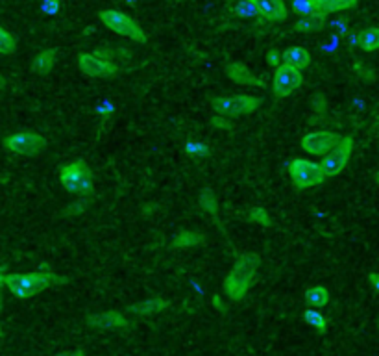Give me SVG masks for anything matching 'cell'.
<instances>
[{"label": "cell", "mask_w": 379, "mask_h": 356, "mask_svg": "<svg viewBox=\"0 0 379 356\" xmlns=\"http://www.w3.org/2000/svg\"><path fill=\"white\" fill-rule=\"evenodd\" d=\"M0 310H2V293H0Z\"/></svg>", "instance_id": "obj_39"}, {"label": "cell", "mask_w": 379, "mask_h": 356, "mask_svg": "<svg viewBox=\"0 0 379 356\" xmlns=\"http://www.w3.org/2000/svg\"><path fill=\"white\" fill-rule=\"evenodd\" d=\"M378 184H379V173H378Z\"/></svg>", "instance_id": "obj_40"}, {"label": "cell", "mask_w": 379, "mask_h": 356, "mask_svg": "<svg viewBox=\"0 0 379 356\" xmlns=\"http://www.w3.org/2000/svg\"><path fill=\"white\" fill-rule=\"evenodd\" d=\"M304 84V75L300 69H296L292 65L279 64L274 71V95L278 99H285L295 93L300 85Z\"/></svg>", "instance_id": "obj_9"}, {"label": "cell", "mask_w": 379, "mask_h": 356, "mask_svg": "<svg viewBox=\"0 0 379 356\" xmlns=\"http://www.w3.org/2000/svg\"><path fill=\"white\" fill-rule=\"evenodd\" d=\"M302 318L309 325L311 329H315L318 334H326L327 332V318L322 315V312H318L316 308H306L302 312Z\"/></svg>", "instance_id": "obj_22"}, {"label": "cell", "mask_w": 379, "mask_h": 356, "mask_svg": "<svg viewBox=\"0 0 379 356\" xmlns=\"http://www.w3.org/2000/svg\"><path fill=\"white\" fill-rule=\"evenodd\" d=\"M289 175L290 178H292V184H295L298 190H307V187L318 186V184L326 180L320 165L304 158H295L290 162Z\"/></svg>", "instance_id": "obj_7"}, {"label": "cell", "mask_w": 379, "mask_h": 356, "mask_svg": "<svg viewBox=\"0 0 379 356\" xmlns=\"http://www.w3.org/2000/svg\"><path fill=\"white\" fill-rule=\"evenodd\" d=\"M61 8V0H43V11L48 15H56Z\"/></svg>", "instance_id": "obj_29"}, {"label": "cell", "mask_w": 379, "mask_h": 356, "mask_svg": "<svg viewBox=\"0 0 379 356\" xmlns=\"http://www.w3.org/2000/svg\"><path fill=\"white\" fill-rule=\"evenodd\" d=\"M352 150L353 139L341 138V141H339V143L322 158L320 164H318L320 165L322 173H324V176H326V178H332V176H337L339 173H343V169L348 165V162H350Z\"/></svg>", "instance_id": "obj_8"}, {"label": "cell", "mask_w": 379, "mask_h": 356, "mask_svg": "<svg viewBox=\"0 0 379 356\" xmlns=\"http://www.w3.org/2000/svg\"><path fill=\"white\" fill-rule=\"evenodd\" d=\"M267 58H269V64L272 65V67H278V65L281 64V52H278V50H270Z\"/></svg>", "instance_id": "obj_31"}, {"label": "cell", "mask_w": 379, "mask_h": 356, "mask_svg": "<svg viewBox=\"0 0 379 356\" xmlns=\"http://www.w3.org/2000/svg\"><path fill=\"white\" fill-rule=\"evenodd\" d=\"M59 180L65 190L74 195H89L93 192V173H91L89 165L82 159L70 162L61 167Z\"/></svg>", "instance_id": "obj_3"}, {"label": "cell", "mask_w": 379, "mask_h": 356, "mask_svg": "<svg viewBox=\"0 0 379 356\" xmlns=\"http://www.w3.org/2000/svg\"><path fill=\"white\" fill-rule=\"evenodd\" d=\"M0 338H4V330H2V325H0Z\"/></svg>", "instance_id": "obj_38"}, {"label": "cell", "mask_w": 379, "mask_h": 356, "mask_svg": "<svg viewBox=\"0 0 379 356\" xmlns=\"http://www.w3.org/2000/svg\"><path fill=\"white\" fill-rule=\"evenodd\" d=\"M246 219L250 221V223L261 225V227H270V225H272V218H270V213L261 206L252 208V210L246 213Z\"/></svg>", "instance_id": "obj_26"}, {"label": "cell", "mask_w": 379, "mask_h": 356, "mask_svg": "<svg viewBox=\"0 0 379 356\" xmlns=\"http://www.w3.org/2000/svg\"><path fill=\"white\" fill-rule=\"evenodd\" d=\"M281 64L292 65L296 69H306L311 65V54L304 47H289L281 52Z\"/></svg>", "instance_id": "obj_18"}, {"label": "cell", "mask_w": 379, "mask_h": 356, "mask_svg": "<svg viewBox=\"0 0 379 356\" xmlns=\"http://www.w3.org/2000/svg\"><path fill=\"white\" fill-rule=\"evenodd\" d=\"M357 45L364 52L379 50V28H366L357 36Z\"/></svg>", "instance_id": "obj_23"}, {"label": "cell", "mask_w": 379, "mask_h": 356, "mask_svg": "<svg viewBox=\"0 0 379 356\" xmlns=\"http://www.w3.org/2000/svg\"><path fill=\"white\" fill-rule=\"evenodd\" d=\"M252 2L258 10V17H261L263 21L281 22L289 15L283 0H252Z\"/></svg>", "instance_id": "obj_13"}, {"label": "cell", "mask_w": 379, "mask_h": 356, "mask_svg": "<svg viewBox=\"0 0 379 356\" xmlns=\"http://www.w3.org/2000/svg\"><path fill=\"white\" fill-rule=\"evenodd\" d=\"M185 149H187V155L193 156V158H207L211 155L209 147L204 143H198V141H191V143H187Z\"/></svg>", "instance_id": "obj_28"}, {"label": "cell", "mask_w": 379, "mask_h": 356, "mask_svg": "<svg viewBox=\"0 0 379 356\" xmlns=\"http://www.w3.org/2000/svg\"><path fill=\"white\" fill-rule=\"evenodd\" d=\"M56 356H85L84 351H65V353H59V355Z\"/></svg>", "instance_id": "obj_35"}, {"label": "cell", "mask_w": 379, "mask_h": 356, "mask_svg": "<svg viewBox=\"0 0 379 356\" xmlns=\"http://www.w3.org/2000/svg\"><path fill=\"white\" fill-rule=\"evenodd\" d=\"M56 58H58V52H56V48H47V50H43L36 56L34 59V69L39 73V75H48L50 71H52L54 64H56Z\"/></svg>", "instance_id": "obj_20"}, {"label": "cell", "mask_w": 379, "mask_h": 356, "mask_svg": "<svg viewBox=\"0 0 379 356\" xmlns=\"http://www.w3.org/2000/svg\"><path fill=\"white\" fill-rule=\"evenodd\" d=\"M87 325L91 329L96 330H117V329H128L130 323L128 319L115 310H107V312H101V314H93L87 318Z\"/></svg>", "instance_id": "obj_12"}, {"label": "cell", "mask_w": 379, "mask_h": 356, "mask_svg": "<svg viewBox=\"0 0 379 356\" xmlns=\"http://www.w3.org/2000/svg\"><path fill=\"white\" fill-rule=\"evenodd\" d=\"M170 303L163 297H150L147 301H141V303L133 304L128 308V312H132L135 315H141V318H148V315H156L159 312H163L165 308H169Z\"/></svg>", "instance_id": "obj_17"}, {"label": "cell", "mask_w": 379, "mask_h": 356, "mask_svg": "<svg viewBox=\"0 0 379 356\" xmlns=\"http://www.w3.org/2000/svg\"><path fill=\"white\" fill-rule=\"evenodd\" d=\"M198 202H200V208L204 212L216 215V212H218V201H216V195L213 193V190H209V187L202 190Z\"/></svg>", "instance_id": "obj_25"}, {"label": "cell", "mask_w": 379, "mask_h": 356, "mask_svg": "<svg viewBox=\"0 0 379 356\" xmlns=\"http://www.w3.org/2000/svg\"><path fill=\"white\" fill-rule=\"evenodd\" d=\"M369 280H370V286L379 292V273H372V275L369 277Z\"/></svg>", "instance_id": "obj_34"}, {"label": "cell", "mask_w": 379, "mask_h": 356, "mask_svg": "<svg viewBox=\"0 0 379 356\" xmlns=\"http://www.w3.org/2000/svg\"><path fill=\"white\" fill-rule=\"evenodd\" d=\"M211 124L215 128H230V124L228 122H224V119L222 118H213L211 119Z\"/></svg>", "instance_id": "obj_33"}, {"label": "cell", "mask_w": 379, "mask_h": 356, "mask_svg": "<svg viewBox=\"0 0 379 356\" xmlns=\"http://www.w3.org/2000/svg\"><path fill=\"white\" fill-rule=\"evenodd\" d=\"M4 87H6V78L0 75V90H4Z\"/></svg>", "instance_id": "obj_37"}, {"label": "cell", "mask_w": 379, "mask_h": 356, "mask_svg": "<svg viewBox=\"0 0 379 356\" xmlns=\"http://www.w3.org/2000/svg\"><path fill=\"white\" fill-rule=\"evenodd\" d=\"M78 67L89 78H113L119 73L117 65L111 64L110 59H102L95 56V54L85 52L78 56Z\"/></svg>", "instance_id": "obj_10"}, {"label": "cell", "mask_w": 379, "mask_h": 356, "mask_svg": "<svg viewBox=\"0 0 379 356\" xmlns=\"http://www.w3.org/2000/svg\"><path fill=\"white\" fill-rule=\"evenodd\" d=\"M226 75L228 78L235 82V84L241 85H258V87H263L265 80L258 78L255 75H252V71L248 69L246 65L241 64V62H233V64L226 65Z\"/></svg>", "instance_id": "obj_14"}, {"label": "cell", "mask_w": 379, "mask_h": 356, "mask_svg": "<svg viewBox=\"0 0 379 356\" xmlns=\"http://www.w3.org/2000/svg\"><path fill=\"white\" fill-rule=\"evenodd\" d=\"M4 149L17 156H36L47 149V139L41 134L24 130L8 136L4 139Z\"/></svg>", "instance_id": "obj_6"}, {"label": "cell", "mask_w": 379, "mask_h": 356, "mask_svg": "<svg viewBox=\"0 0 379 356\" xmlns=\"http://www.w3.org/2000/svg\"><path fill=\"white\" fill-rule=\"evenodd\" d=\"M211 304H213V308L218 310V312H226V304H224L222 297H218V295L211 297Z\"/></svg>", "instance_id": "obj_32"}, {"label": "cell", "mask_w": 379, "mask_h": 356, "mask_svg": "<svg viewBox=\"0 0 379 356\" xmlns=\"http://www.w3.org/2000/svg\"><path fill=\"white\" fill-rule=\"evenodd\" d=\"M261 104V99L252 95H233V97H216L211 101V106L218 115L224 118H241L246 113L255 112Z\"/></svg>", "instance_id": "obj_5"}, {"label": "cell", "mask_w": 379, "mask_h": 356, "mask_svg": "<svg viewBox=\"0 0 379 356\" xmlns=\"http://www.w3.org/2000/svg\"><path fill=\"white\" fill-rule=\"evenodd\" d=\"M324 27H326V15L309 11V13H304V15L295 22L292 30H295L296 34H316L320 32Z\"/></svg>", "instance_id": "obj_16"}, {"label": "cell", "mask_w": 379, "mask_h": 356, "mask_svg": "<svg viewBox=\"0 0 379 356\" xmlns=\"http://www.w3.org/2000/svg\"><path fill=\"white\" fill-rule=\"evenodd\" d=\"M259 267V256L253 252L242 255L235 266L232 267V271L224 280V292L232 301H242L246 297V293L252 290L253 282H255V275H258Z\"/></svg>", "instance_id": "obj_2"}, {"label": "cell", "mask_w": 379, "mask_h": 356, "mask_svg": "<svg viewBox=\"0 0 379 356\" xmlns=\"http://www.w3.org/2000/svg\"><path fill=\"white\" fill-rule=\"evenodd\" d=\"M341 141L337 134L327 132V130H318V132H309L300 139V147L309 155L322 156L327 155L335 145Z\"/></svg>", "instance_id": "obj_11"}, {"label": "cell", "mask_w": 379, "mask_h": 356, "mask_svg": "<svg viewBox=\"0 0 379 356\" xmlns=\"http://www.w3.org/2000/svg\"><path fill=\"white\" fill-rule=\"evenodd\" d=\"M313 104H315L316 112H320V113L326 112V101H324V97L322 95H315V99H313Z\"/></svg>", "instance_id": "obj_30"}, {"label": "cell", "mask_w": 379, "mask_h": 356, "mask_svg": "<svg viewBox=\"0 0 379 356\" xmlns=\"http://www.w3.org/2000/svg\"><path fill=\"white\" fill-rule=\"evenodd\" d=\"M67 282H69L67 277L54 275V273L48 271V267H45L43 271L37 273H11V275H6L4 286L10 290L13 297L24 301V299L36 297L37 293L45 292L48 287L61 286V284H67Z\"/></svg>", "instance_id": "obj_1"}, {"label": "cell", "mask_w": 379, "mask_h": 356, "mask_svg": "<svg viewBox=\"0 0 379 356\" xmlns=\"http://www.w3.org/2000/svg\"><path fill=\"white\" fill-rule=\"evenodd\" d=\"M98 19L107 30L119 34L122 38H130L138 43H144L148 39L141 24L130 15H126V13H122V11L104 10L98 13Z\"/></svg>", "instance_id": "obj_4"}, {"label": "cell", "mask_w": 379, "mask_h": 356, "mask_svg": "<svg viewBox=\"0 0 379 356\" xmlns=\"http://www.w3.org/2000/svg\"><path fill=\"white\" fill-rule=\"evenodd\" d=\"M359 0H307L309 10L322 15H329V13H337V11L352 10L357 6Z\"/></svg>", "instance_id": "obj_15"}, {"label": "cell", "mask_w": 379, "mask_h": 356, "mask_svg": "<svg viewBox=\"0 0 379 356\" xmlns=\"http://www.w3.org/2000/svg\"><path fill=\"white\" fill-rule=\"evenodd\" d=\"M228 10L232 11L233 15L241 17V19H253L258 17V10L253 6L252 0H233L228 6Z\"/></svg>", "instance_id": "obj_24"}, {"label": "cell", "mask_w": 379, "mask_h": 356, "mask_svg": "<svg viewBox=\"0 0 379 356\" xmlns=\"http://www.w3.org/2000/svg\"><path fill=\"white\" fill-rule=\"evenodd\" d=\"M304 299H306V303L309 304L311 308H324L332 297H329L327 287L316 284V286L307 287L306 292H304Z\"/></svg>", "instance_id": "obj_19"}, {"label": "cell", "mask_w": 379, "mask_h": 356, "mask_svg": "<svg viewBox=\"0 0 379 356\" xmlns=\"http://www.w3.org/2000/svg\"><path fill=\"white\" fill-rule=\"evenodd\" d=\"M204 241V236L200 232H195V230H184L179 232L176 238L172 239L170 247L172 249H189V247H196Z\"/></svg>", "instance_id": "obj_21"}, {"label": "cell", "mask_w": 379, "mask_h": 356, "mask_svg": "<svg viewBox=\"0 0 379 356\" xmlns=\"http://www.w3.org/2000/svg\"><path fill=\"white\" fill-rule=\"evenodd\" d=\"M4 278H6V267H0V286H4Z\"/></svg>", "instance_id": "obj_36"}, {"label": "cell", "mask_w": 379, "mask_h": 356, "mask_svg": "<svg viewBox=\"0 0 379 356\" xmlns=\"http://www.w3.org/2000/svg\"><path fill=\"white\" fill-rule=\"evenodd\" d=\"M15 48L17 39L4 27H0V54L2 56H10V54L15 52Z\"/></svg>", "instance_id": "obj_27"}]
</instances>
